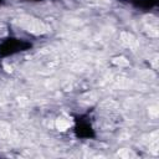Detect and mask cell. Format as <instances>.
<instances>
[{
	"mask_svg": "<svg viewBox=\"0 0 159 159\" xmlns=\"http://www.w3.org/2000/svg\"><path fill=\"white\" fill-rule=\"evenodd\" d=\"M120 40H122V42H123L125 46H128V47H135V46L138 45L137 39H135L130 32H122V34H120Z\"/></svg>",
	"mask_w": 159,
	"mask_h": 159,
	"instance_id": "2",
	"label": "cell"
},
{
	"mask_svg": "<svg viewBox=\"0 0 159 159\" xmlns=\"http://www.w3.org/2000/svg\"><path fill=\"white\" fill-rule=\"evenodd\" d=\"M118 155L122 157V158H134L135 157V154L132 150H129V149H122V150H119L118 152Z\"/></svg>",
	"mask_w": 159,
	"mask_h": 159,
	"instance_id": "4",
	"label": "cell"
},
{
	"mask_svg": "<svg viewBox=\"0 0 159 159\" xmlns=\"http://www.w3.org/2000/svg\"><path fill=\"white\" fill-rule=\"evenodd\" d=\"M70 125H71V122L66 118H60L56 120V127L58 130H66L70 128Z\"/></svg>",
	"mask_w": 159,
	"mask_h": 159,
	"instance_id": "3",
	"label": "cell"
},
{
	"mask_svg": "<svg viewBox=\"0 0 159 159\" xmlns=\"http://www.w3.org/2000/svg\"><path fill=\"white\" fill-rule=\"evenodd\" d=\"M17 24L22 29H25L26 31H29L31 34H35V35H41V34H45V32L48 31V27L45 22H42L41 20H39L36 17L27 16V15L20 16L17 19Z\"/></svg>",
	"mask_w": 159,
	"mask_h": 159,
	"instance_id": "1",
	"label": "cell"
},
{
	"mask_svg": "<svg viewBox=\"0 0 159 159\" xmlns=\"http://www.w3.org/2000/svg\"><path fill=\"white\" fill-rule=\"evenodd\" d=\"M114 62H116L117 65H122V66H127V65H128V61H127L124 57H118V58L114 60Z\"/></svg>",
	"mask_w": 159,
	"mask_h": 159,
	"instance_id": "5",
	"label": "cell"
},
{
	"mask_svg": "<svg viewBox=\"0 0 159 159\" xmlns=\"http://www.w3.org/2000/svg\"><path fill=\"white\" fill-rule=\"evenodd\" d=\"M149 113H150L153 117H157V116H158V109H157V107H155V106L150 107V108H149Z\"/></svg>",
	"mask_w": 159,
	"mask_h": 159,
	"instance_id": "6",
	"label": "cell"
}]
</instances>
